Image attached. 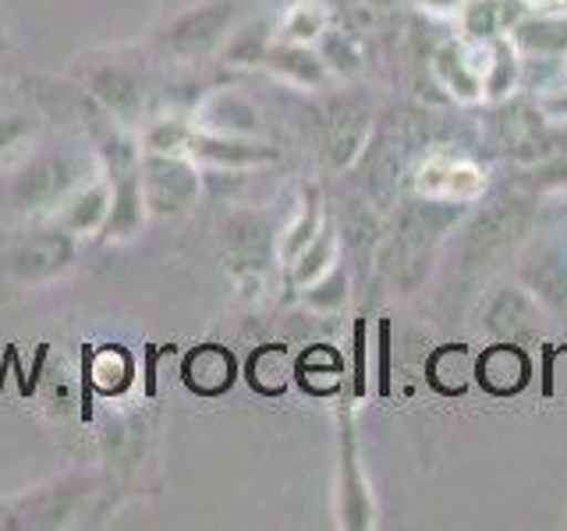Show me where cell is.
<instances>
[{"mask_svg":"<svg viewBox=\"0 0 567 531\" xmlns=\"http://www.w3.org/2000/svg\"><path fill=\"white\" fill-rule=\"evenodd\" d=\"M316 220H319V199L316 191L306 199V209H301V217L295 220V227L288 230V238H284V259H298V252L306 248L312 238H316Z\"/></svg>","mask_w":567,"mask_h":531,"instance_id":"21","label":"cell"},{"mask_svg":"<svg viewBox=\"0 0 567 531\" xmlns=\"http://www.w3.org/2000/svg\"><path fill=\"white\" fill-rule=\"evenodd\" d=\"M135 379V358L121 344H103L85 351L82 358V386L93 389L96 397H121Z\"/></svg>","mask_w":567,"mask_h":531,"instance_id":"12","label":"cell"},{"mask_svg":"<svg viewBox=\"0 0 567 531\" xmlns=\"http://www.w3.org/2000/svg\"><path fill=\"white\" fill-rule=\"evenodd\" d=\"M262 61L274 71H280V75H291L298 82H319V75H323V67H319V61L312 58V53L298 50V46H274V50L262 53Z\"/></svg>","mask_w":567,"mask_h":531,"instance_id":"19","label":"cell"},{"mask_svg":"<svg viewBox=\"0 0 567 531\" xmlns=\"http://www.w3.org/2000/svg\"><path fill=\"white\" fill-rule=\"evenodd\" d=\"M79 256V238L68 235L61 223L43 220L35 223L25 238H18L8 252V273L22 288H43V283L61 280Z\"/></svg>","mask_w":567,"mask_h":531,"instance_id":"5","label":"cell"},{"mask_svg":"<svg viewBox=\"0 0 567 531\" xmlns=\"http://www.w3.org/2000/svg\"><path fill=\"white\" fill-rule=\"evenodd\" d=\"M337 288H344V277L341 273H330L323 283H316V288L309 291V305L316 309H327V305H337V301L344 298V291L337 294Z\"/></svg>","mask_w":567,"mask_h":531,"instance_id":"22","label":"cell"},{"mask_svg":"<svg viewBox=\"0 0 567 531\" xmlns=\"http://www.w3.org/2000/svg\"><path fill=\"white\" fill-rule=\"evenodd\" d=\"M82 96L100 106L106 117H114L124 128H135L146 117L150 79L146 67L128 58H89L79 64Z\"/></svg>","mask_w":567,"mask_h":531,"instance_id":"2","label":"cell"},{"mask_svg":"<svg viewBox=\"0 0 567 531\" xmlns=\"http://www.w3.org/2000/svg\"><path fill=\"white\" fill-rule=\"evenodd\" d=\"M93 496V478L68 475L50 486H35L14 500L0 503L4 528H68L75 524L85 500Z\"/></svg>","mask_w":567,"mask_h":531,"instance_id":"4","label":"cell"},{"mask_svg":"<svg viewBox=\"0 0 567 531\" xmlns=\"http://www.w3.org/2000/svg\"><path fill=\"white\" fill-rule=\"evenodd\" d=\"M532 362L518 344H493L475 358V379L493 397H514L528 386Z\"/></svg>","mask_w":567,"mask_h":531,"instance_id":"9","label":"cell"},{"mask_svg":"<svg viewBox=\"0 0 567 531\" xmlns=\"http://www.w3.org/2000/svg\"><path fill=\"white\" fill-rule=\"evenodd\" d=\"M192 124L199 132L209 135H230V138H241V135H252L259 132V114L252 111V103L241 100L238 93H209L203 103H195V114Z\"/></svg>","mask_w":567,"mask_h":531,"instance_id":"11","label":"cell"},{"mask_svg":"<svg viewBox=\"0 0 567 531\" xmlns=\"http://www.w3.org/2000/svg\"><path fill=\"white\" fill-rule=\"evenodd\" d=\"M106 217H111V181H106L103 170H96L64 202V209L53 217V223H61L68 235H75V238H100Z\"/></svg>","mask_w":567,"mask_h":531,"instance_id":"10","label":"cell"},{"mask_svg":"<svg viewBox=\"0 0 567 531\" xmlns=\"http://www.w3.org/2000/svg\"><path fill=\"white\" fill-rule=\"evenodd\" d=\"M11 53V29H8V22L0 18V61H4Z\"/></svg>","mask_w":567,"mask_h":531,"instance_id":"24","label":"cell"},{"mask_svg":"<svg viewBox=\"0 0 567 531\" xmlns=\"http://www.w3.org/2000/svg\"><path fill=\"white\" fill-rule=\"evenodd\" d=\"M330 252H333V235H330V230H319V235H316V238H312V241L298 252V262H295V280H298V283H312L319 273L327 270Z\"/></svg>","mask_w":567,"mask_h":531,"instance_id":"20","label":"cell"},{"mask_svg":"<svg viewBox=\"0 0 567 531\" xmlns=\"http://www.w3.org/2000/svg\"><path fill=\"white\" fill-rule=\"evenodd\" d=\"M316 32H319V14H312L309 8H298L295 22H288V35H295V40H312Z\"/></svg>","mask_w":567,"mask_h":531,"instance_id":"23","label":"cell"},{"mask_svg":"<svg viewBox=\"0 0 567 531\" xmlns=\"http://www.w3.org/2000/svg\"><path fill=\"white\" fill-rule=\"evenodd\" d=\"M274 252V227L259 212H235L224 223V259L230 277H262V266Z\"/></svg>","mask_w":567,"mask_h":531,"instance_id":"7","label":"cell"},{"mask_svg":"<svg viewBox=\"0 0 567 531\" xmlns=\"http://www.w3.org/2000/svg\"><path fill=\"white\" fill-rule=\"evenodd\" d=\"M472 354L461 347V344H447V347H436L430 354V362H425V379L443 397H457L465 394V386L472 379Z\"/></svg>","mask_w":567,"mask_h":531,"instance_id":"17","label":"cell"},{"mask_svg":"<svg viewBox=\"0 0 567 531\" xmlns=\"http://www.w3.org/2000/svg\"><path fill=\"white\" fill-rule=\"evenodd\" d=\"M188 156L195 159V164L241 167V164H259V159H274V149L270 146H259V142L230 138V135H209V132H199L192 124Z\"/></svg>","mask_w":567,"mask_h":531,"instance_id":"13","label":"cell"},{"mask_svg":"<svg viewBox=\"0 0 567 531\" xmlns=\"http://www.w3.org/2000/svg\"><path fill=\"white\" fill-rule=\"evenodd\" d=\"M142 202L156 220H182L199 206L203 177L199 164L182 153H150L142 149Z\"/></svg>","mask_w":567,"mask_h":531,"instance_id":"3","label":"cell"},{"mask_svg":"<svg viewBox=\"0 0 567 531\" xmlns=\"http://www.w3.org/2000/svg\"><path fill=\"white\" fill-rule=\"evenodd\" d=\"M100 170V159H85L82 153H32L14 167L11 177V206L22 220L43 223L53 220L64 209V202L75 195L89 177Z\"/></svg>","mask_w":567,"mask_h":531,"instance_id":"1","label":"cell"},{"mask_svg":"<svg viewBox=\"0 0 567 531\" xmlns=\"http://www.w3.org/2000/svg\"><path fill=\"white\" fill-rule=\"evenodd\" d=\"M295 376V362H291V351L284 344H262L248 354V365H245V379L248 386L256 389L262 397H280L288 389Z\"/></svg>","mask_w":567,"mask_h":531,"instance_id":"14","label":"cell"},{"mask_svg":"<svg viewBox=\"0 0 567 531\" xmlns=\"http://www.w3.org/2000/svg\"><path fill=\"white\" fill-rule=\"evenodd\" d=\"M182 379L192 394L220 397L238 379V358L224 344H195L182 358Z\"/></svg>","mask_w":567,"mask_h":531,"instance_id":"8","label":"cell"},{"mask_svg":"<svg viewBox=\"0 0 567 531\" xmlns=\"http://www.w3.org/2000/svg\"><path fill=\"white\" fill-rule=\"evenodd\" d=\"M295 376H298V383H301V389H306V394L327 397V394H337V389H341L344 362H341V354H337V347H330V344H312L295 362Z\"/></svg>","mask_w":567,"mask_h":531,"instance_id":"15","label":"cell"},{"mask_svg":"<svg viewBox=\"0 0 567 531\" xmlns=\"http://www.w3.org/2000/svg\"><path fill=\"white\" fill-rule=\"evenodd\" d=\"M43 121L32 111H0V167L22 164L35 153Z\"/></svg>","mask_w":567,"mask_h":531,"instance_id":"18","label":"cell"},{"mask_svg":"<svg viewBox=\"0 0 567 531\" xmlns=\"http://www.w3.org/2000/svg\"><path fill=\"white\" fill-rule=\"evenodd\" d=\"M235 11H238L235 0H206V4L185 8L159 29L156 43L177 61H199L227 40Z\"/></svg>","mask_w":567,"mask_h":531,"instance_id":"6","label":"cell"},{"mask_svg":"<svg viewBox=\"0 0 567 531\" xmlns=\"http://www.w3.org/2000/svg\"><path fill=\"white\" fill-rule=\"evenodd\" d=\"M365 121L369 114L359 103H333V111L327 117V146L333 164H351V156L359 153L362 138H365Z\"/></svg>","mask_w":567,"mask_h":531,"instance_id":"16","label":"cell"}]
</instances>
